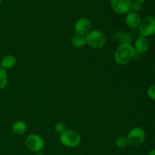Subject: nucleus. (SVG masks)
Here are the masks:
<instances>
[{
    "instance_id": "nucleus-1",
    "label": "nucleus",
    "mask_w": 155,
    "mask_h": 155,
    "mask_svg": "<svg viewBox=\"0 0 155 155\" xmlns=\"http://www.w3.org/2000/svg\"><path fill=\"white\" fill-rule=\"evenodd\" d=\"M136 54V51L130 43L120 45L114 54L115 62L119 65H125L130 63Z\"/></svg>"
},
{
    "instance_id": "nucleus-2",
    "label": "nucleus",
    "mask_w": 155,
    "mask_h": 155,
    "mask_svg": "<svg viewBox=\"0 0 155 155\" xmlns=\"http://www.w3.org/2000/svg\"><path fill=\"white\" fill-rule=\"evenodd\" d=\"M86 44L94 49H100L106 42V36L103 32L98 30H91L86 36Z\"/></svg>"
},
{
    "instance_id": "nucleus-3",
    "label": "nucleus",
    "mask_w": 155,
    "mask_h": 155,
    "mask_svg": "<svg viewBox=\"0 0 155 155\" xmlns=\"http://www.w3.org/2000/svg\"><path fill=\"white\" fill-rule=\"evenodd\" d=\"M60 141L64 146L68 148H75L80 145L81 136L75 130H66L61 134Z\"/></svg>"
},
{
    "instance_id": "nucleus-4",
    "label": "nucleus",
    "mask_w": 155,
    "mask_h": 155,
    "mask_svg": "<svg viewBox=\"0 0 155 155\" xmlns=\"http://www.w3.org/2000/svg\"><path fill=\"white\" fill-rule=\"evenodd\" d=\"M146 133L142 127H134L129 132L127 136V143L132 147H138L145 140Z\"/></svg>"
},
{
    "instance_id": "nucleus-5",
    "label": "nucleus",
    "mask_w": 155,
    "mask_h": 155,
    "mask_svg": "<svg viewBox=\"0 0 155 155\" xmlns=\"http://www.w3.org/2000/svg\"><path fill=\"white\" fill-rule=\"evenodd\" d=\"M140 36L148 38L155 33V17L148 16L142 20L139 27Z\"/></svg>"
},
{
    "instance_id": "nucleus-6",
    "label": "nucleus",
    "mask_w": 155,
    "mask_h": 155,
    "mask_svg": "<svg viewBox=\"0 0 155 155\" xmlns=\"http://www.w3.org/2000/svg\"><path fill=\"white\" fill-rule=\"evenodd\" d=\"M25 144L27 148L33 152H39L45 145V142L40 136L36 134H30L26 138Z\"/></svg>"
},
{
    "instance_id": "nucleus-7",
    "label": "nucleus",
    "mask_w": 155,
    "mask_h": 155,
    "mask_svg": "<svg viewBox=\"0 0 155 155\" xmlns=\"http://www.w3.org/2000/svg\"><path fill=\"white\" fill-rule=\"evenodd\" d=\"M131 0H110V6L114 12L120 15L130 12Z\"/></svg>"
},
{
    "instance_id": "nucleus-8",
    "label": "nucleus",
    "mask_w": 155,
    "mask_h": 155,
    "mask_svg": "<svg viewBox=\"0 0 155 155\" xmlns=\"http://www.w3.org/2000/svg\"><path fill=\"white\" fill-rule=\"evenodd\" d=\"M92 25L90 20L87 18H80L76 21L74 29L76 33L86 36L92 30Z\"/></svg>"
},
{
    "instance_id": "nucleus-9",
    "label": "nucleus",
    "mask_w": 155,
    "mask_h": 155,
    "mask_svg": "<svg viewBox=\"0 0 155 155\" xmlns=\"http://www.w3.org/2000/svg\"><path fill=\"white\" fill-rule=\"evenodd\" d=\"M126 24L130 28L132 29H136L138 28L140 24L142 19H141L140 15L136 12H129L127 14L126 16Z\"/></svg>"
},
{
    "instance_id": "nucleus-10",
    "label": "nucleus",
    "mask_w": 155,
    "mask_h": 155,
    "mask_svg": "<svg viewBox=\"0 0 155 155\" xmlns=\"http://www.w3.org/2000/svg\"><path fill=\"white\" fill-rule=\"evenodd\" d=\"M150 44L148 38L139 36L135 41V51L136 52L145 53L149 49Z\"/></svg>"
},
{
    "instance_id": "nucleus-11",
    "label": "nucleus",
    "mask_w": 155,
    "mask_h": 155,
    "mask_svg": "<svg viewBox=\"0 0 155 155\" xmlns=\"http://www.w3.org/2000/svg\"><path fill=\"white\" fill-rule=\"evenodd\" d=\"M113 40L116 43L119 44V45L122 44L130 43L132 40V36L127 32L117 31L114 33Z\"/></svg>"
},
{
    "instance_id": "nucleus-12",
    "label": "nucleus",
    "mask_w": 155,
    "mask_h": 155,
    "mask_svg": "<svg viewBox=\"0 0 155 155\" xmlns=\"http://www.w3.org/2000/svg\"><path fill=\"white\" fill-rule=\"evenodd\" d=\"M17 63V60L15 56L12 54H7L2 58L0 61V68L4 70H9L13 68Z\"/></svg>"
},
{
    "instance_id": "nucleus-13",
    "label": "nucleus",
    "mask_w": 155,
    "mask_h": 155,
    "mask_svg": "<svg viewBox=\"0 0 155 155\" xmlns=\"http://www.w3.org/2000/svg\"><path fill=\"white\" fill-rule=\"evenodd\" d=\"M71 42H72L73 46L75 47V48H83V46H85L86 45V36H83V35L78 34V33H75L74 35V36L72 37Z\"/></svg>"
},
{
    "instance_id": "nucleus-14",
    "label": "nucleus",
    "mask_w": 155,
    "mask_h": 155,
    "mask_svg": "<svg viewBox=\"0 0 155 155\" xmlns=\"http://www.w3.org/2000/svg\"><path fill=\"white\" fill-rule=\"evenodd\" d=\"M12 131L17 135H24L27 131V125L21 120H17L12 125Z\"/></svg>"
},
{
    "instance_id": "nucleus-15",
    "label": "nucleus",
    "mask_w": 155,
    "mask_h": 155,
    "mask_svg": "<svg viewBox=\"0 0 155 155\" xmlns=\"http://www.w3.org/2000/svg\"><path fill=\"white\" fill-rule=\"evenodd\" d=\"M8 76L5 70L0 68V89H2L7 86Z\"/></svg>"
},
{
    "instance_id": "nucleus-16",
    "label": "nucleus",
    "mask_w": 155,
    "mask_h": 155,
    "mask_svg": "<svg viewBox=\"0 0 155 155\" xmlns=\"http://www.w3.org/2000/svg\"><path fill=\"white\" fill-rule=\"evenodd\" d=\"M115 145L117 148L123 149V148H125L127 146L128 143H127V138L124 137V136H120V137H118L117 139L115 141Z\"/></svg>"
},
{
    "instance_id": "nucleus-17",
    "label": "nucleus",
    "mask_w": 155,
    "mask_h": 155,
    "mask_svg": "<svg viewBox=\"0 0 155 155\" xmlns=\"http://www.w3.org/2000/svg\"><path fill=\"white\" fill-rule=\"evenodd\" d=\"M66 130V125H65V124H64L63 122L58 123V124L54 126V130H55L56 133H59L60 135L62 133H64Z\"/></svg>"
},
{
    "instance_id": "nucleus-18",
    "label": "nucleus",
    "mask_w": 155,
    "mask_h": 155,
    "mask_svg": "<svg viewBox=\"0 0 155 155\" xmlns=\"http://www.w3.org/2000/svg\"><path fill=\"white\" fill-rule=\"evenodd\" d=\"M147 94L151 100L155 101V83L148 87V90H147Z\"/></svg>"
},
{
    "instance_id": "nucleus-19",
    "label": "nucleus",
    "mask_w": 155,
    "mask_h": 155,
    "mask_svg": "<svg viewBox=\"0 0 155 155\" xmlns=\"http://www.w3.org/2000/svg\"><path fill=\"white\" fill-rule=\"evenodd\" d=\"M141 8H142V5L136 2H131V4H130V11L131 12L138 13V12H139Z\"/></svg>"
},
{
    "instance_id": "nucleus-20",
    "label": "nucleus",
    "mask_w": 155,
    "mask_h": 155,
    "mask_svg": "<svg viewBox=\"0 0 155 155\" xmlns=\"http://www.w3.org/2000/svg\"><path fill=\"white\" fill-rule=\"evenodd\" d=\"M145 1H146V0H134V2H136L139 3V4H141V5H142V3L145 2Z\"/></svg>"
},
{
    "instance_id": "nucleus-21",
    "label": "nucleus",
    "mask_w": 155,
    "mask_h": 155,
    "mask_svg": "<svg viewBox=\"0 0 155 155\" xmlns=\"http://www.w3.org/2000/svg\"><path fill=\"white\" fill-rule=\"evenodd\" d=\"M148 155H155V149L151 150L149 152V154H148Z\"/></svg>"
},
{
    "instance_id": "nucleus-22",
    "label": "nucleus",
    "mask_w": 155,
    "mask_h": 155,
    "mask_svg": "<svg viewBox=\"0 0 155 155\" xmlns=\"http://www.w3.org/2000/svg\"><path fill=\"white\" fill-rule=\"evenodd\" d=\"M2 0H0V4H1V3H2Z\"/></svg>"
},
{
    "instance_id": "nucleus-23",
    "label": "nucleus",
    "mask_w": 155,
    "mask_h": 155,
    "mask_svg": "<svg viewBox=\"0 0 155 155\" xmlns=\"http://www.w3.org/2000/svg\"><path fill=\"white\" fill-rule=\"evenodd\" d=\"M77 1H82V0H77Z\"/></svg>"
}]
</instances>
